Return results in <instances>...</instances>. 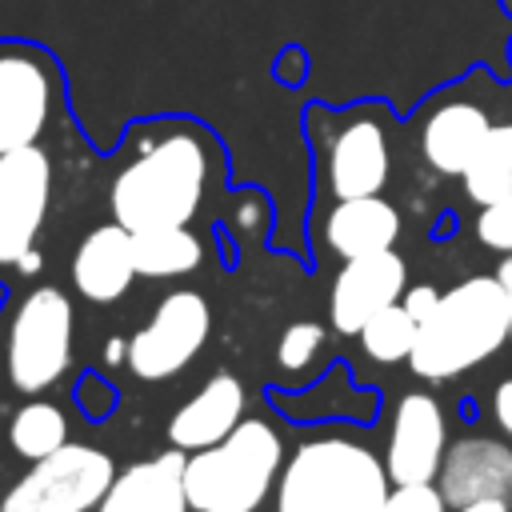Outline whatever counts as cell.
Segmentation results:
<instances>
[{"label": "cell", "mask_w": 512, "mask_h": 512, "mask_svg": "<svg viewBox=\"0 0 512 512\" xmlns=\"http://www.w3.org/2000/svg\"><path fill=\"white\" fill-rule=\"evenodd\" d=\"M380 512H452L436 484H392Z\"/></svg>", "instance_id": "d4e9b609"}, {"label": "cell", "mask_w": 512, "mask_h": 512, "mask_svg": "<svg viewBox=\"0 0 512 512\" xmlns=\"http://www.w3.org/2000/svg\"><path fill=\"white\" fill-rule=\"evenodd\" d=\"M220 144L196 120H140L128 128L108 184L112 220L128 232L192 224L220 180Z\"/></svg>", "instance_id": "6da1fadb"}, {"label": "cell", "mask_w": 512, "mask_h": 512, "mask_svg": "<svg viewBox=\"0 0 512 512\" xmlns=\"http://www.w3.org/2000/svg\"><path fill=\"white\" fill-rule=\"evenodd\" d=\"M392 492L384 456L352 436L300 440L276 476V512H380Z\"/></svg>", "instance_id": "3957f363"}, {"label": "cell", "mask_w": 512, "mask_h": 512, "mask_svg": "<svg viewBox=\"0 0 512 512\" xmlns=\"http://www.w3.org/2000/svg\"><path fill=\"white\" fill-rule=\"evenodd\" d=\"M492 420H496V428L512 440V376L492 388Z\"/></svg>", "instance_id": "83f0119b"}, {"label": "cell", "mask_w": 512, "mask_h": 512, "mask_svg": "<svg viewBox=\"0 0 512 512\" xmlns=\"http://www.w3.org/2000/svg\"><path fill=\"white\" fill-rule=\"evenodd\" d=\"M308 132L316 140L324 188L332 200L384 192L392 176V140L388 112L380 104H356L340 112L308 108Z\"/></svg>", "instance_id": "8992f818"}, {"label": "cell", "mask_w": 512, "mask_h": 512, "mask_svg": "<svg viewBox=\"0 0 512 512\" xmlns=\"http://www.w3.org/2000/svg\"><path fill=\"white\" fill-rule=\"evenodd\" d=\"M116 464L104 448L68 440L28 464V472L0 496V512H96Z\"/></svg>", "instance_id": "ba28073f"}, {"label": "cell", "mask_w": 512, "mask_h": 512, "mask_svg": "<svg viewBox=\"0 0 512 512\" xmlns=\"http://www.w3.org/2000/svg\"><path fill=\"white\" fill-rule=\"evenodd\" d=\"M448 448V420L444 404L432 392H404L392 408L388 440H384V468L392 484H432Z\"/></svg>", "instance_id": "8fae6325"}, {"label": "cell", "mask_w": 512, "mask_h": 512, "mask_svg": "<svg viewBox=\"0 0 512 512\" xmlns=\"http://www.w3.org/2000/svg\"><path fill=\"white\" fill-rule=\"evenodd\" d=\"M448 508L472 500H512V440L464 432L448 440L440 472L432 480Z\"/></svg>", "instance_id": "5bb4252c"}, {"label": "cell", "mask_w": 512, "mask_h": 512, "mask_svg": "<svg viewBox=\"0 0 512 512\" xmlns=\"http://www.w3.org/2000/svg\"><path fill=\"white\" fill-rule=\"evenodd\" d=\"M72 288L92 300V304H112L120 300L132 280H136V260H132V232L124 224H96L84 232V240L72 252Z\"/></svg>", "instance_id": "e0dca14e"}, {"label": "cell", "mask_w": 512, "mask_h": 512, "mask_svg": "<svg viewBox=\"0 0 512 512\" xmlns=\"http://www.w3.org/2000/svg\"><path fill=\"white\" fill-rule=\"evenodd\" d=\"M56 164L44 144L0 152V268H16L52 208Z\"/></svg>", "instance_id": "30bf717a"}, {"label": "cell", "mask_w": 512, "mask_h": 512, "mask_svg": "<svg viewBox=\"0 0 512 512\" xmlns=\"http://www.w3.org/2000/svg\"><path fill=\"white\" fill-rule=\"evenodd\" d=\"M68 116V84L52 48L0 36V152L44 144Z\"/></svg>", "instance_id": "52a82bcc"}, {"label": "cell", "mask_w": 512, "mask_h": 512, "mask_svg": "<svg viewBox=\"0 0 512 512\" xmlns=\"http://www.w3.org/2000/svg\"><path fill=\"white\" fill-rule=\"evenodd\" d=\"M472 232H476V240H480L484 248H492V252H500V256L512 252V188H508L500 200L476 208Z\"/></svg>", "instance_id": "cb8c5ba5"}, {"label": "cell", "mask_w": 512, "mask_h": 512, "mask_svg": "<svg viewBox=\"0 0 512 512\" xmlns=\"http://www.w3.org/2000/svg\"><path fill=\"white\" fill-rule=\"evenodd\" d=\"M500 4H504V12H508V16H512V0H500Z\"/></svg>", "instance_id": "d6a6232c"}, {"label": "cell", "mask_w": 512, "mask_h": 512, "mask_svg": "<svg viewBox=\"0 0 512 512\" xmlns=\"http://www.w3.org/2000/svg\"><path fill=\"white\" fill-rule=\"evenodd\" d=\"M212 332V308L196 288H172L160 296L152 316L128 336V372L136 380H172L184 372Z\"/></svg>", "instance_id": "9c48e42d"}, {"label": "cell", "mask_w": 512, "mask_h": 512, "mask_svg": "<svg viewBox=\"0 0 512 512\" xmlns=\"http://www.w3.org/2000/svg\"><path fill=\"white\" fill-rule=\"evenodd\" d=\"M496 280H500V288H504V304H508V340H512V252L500 256Z\"/></svg>", "instance_id": "f1b7e54d"}, {"label": "cell", "mask_w": 512, "mask_h": 512, "mask_svg": "<svg viewBox=\"0 0 512 512\" xmlns=\"http://www.w3.org/2000/svg\"><path fill=\"white\" fill-rule=\"evenodd\" d=\"M460 184H464V196L476 208L500 200L512 188V116L508 120H492V128L484 132L476 156L460 172Z\"/></svg>", "instance_id": "ffe728a7"}, {"label": "cell", "mask_w": 512, "mask_h": 512, "mask_svg": "<svg viewBox=\"0 0 512 512\" xmlns=\"http://www.w3.org/2000/svg\"><path fill=\"white\" fill-rule=\"evenodd\" d=\"M44 268V256H40V248H28L24 256H20V264H16V272L20 276H36Z\"/></svg>", "instance_id": "1f68e13d"}, {"label": "cell", "mask_w": 512, "mask_h": 512, "mask_svg": "<svg viewBox=\"0 0 512 512\" xmlns=\"http://www.w3.org/2000/svg\"><path fill=\"white\" fill-rule=\"evenodd\" d=\"M284 440L264 416H244L220 444L184 456L192 512H260L284 468Z\"/></svg>", "instance_id": "277c9868"}, {"label": "cell", "mask_w": 512, "mask_h": 512, "mask_svg": "<svg viewBox=\"0 0 512 512\" xmlns=\"http://www.w3.org/2000/svg\"><path fill=\"white\" fill-rule=\"evenodd\" d=\"M204 256H208L204 236L192 224H168V228L132 232L136 276H148V280L188 276V272H196L204 264Z\"/></svg>", "instance_id": "d6986e66"}, {"label": "cell", "mask_w": 512, "mask_h": 512, "mask_svg": "<svg viewBox=\"0 0 512 512\" xmlns=\"http://www.w3.org/2000/svg\"><path fill=\"white\" fill-rule=\"evenodd\" d=\"M400 208L392 200H384V192L372 196H348V200H332V208L324 212V244L340 256H372L384 248H396L400 240Z\"/></svg>", "instance_id": "ac0fdd59"}, {"label": "cell", "mask_w": 512, "mask_h": 512, "mask_svg": "<svg viewBox=\"0 0 512 512\" xmlns=\"http://www.w3.org/2000/svg\"><path fill=\"white\" fill-rule=\"evenodd\" d=\"M248 412V392L240 376L232 372H212L168 420V444L180 452L212 448L220 444Z\"/></svg>", "instance_id": "9a60e30c"}, {"label": "cell", "mask_w": 512, "mask_h": 512, "mask_svg": "<svg viewBox=\"0 0 512 512\" xmlns=\"http://www.w3.org/2000/svg\"><path fill=\"white\" fill-rule=\"evenodd\" d=\"M184 456L180 448H164L160 456L116 468L96 512H192L184 496Z\"/></svg>", "instance_id": "2e32d148"}, {"label": "cell", "mask_w": 512, "mask_h": 512, "mask_svg": "<svg viewBox=\"0 0 512 512\" xmlns=\"http://www.w3.org/2000/svg\"><path fill=\"white\" fill-rule=\"evenodd\" d=\"M76 404H80V412L88 416V420H104L112 408H116V392L100 380V376H80V384H76Z\"/></svg>", "instance_id": "484cf974"}, {"label": "cell", "mask_w": 512, "mask_h": 512, "mask_svg": "<svg viewBox=\"0 0 512 512\" xmlns=\"http://www.w3.org/2000/svg\"><path fill=\"white\" fill-rule=\"evenodd\" d=\"M412 340H416V320L408 316V308L400 300L388 304V308H380L360 328V344H364L368 360H376V364H400V360H408Z\"/></svg>", "instance_id": "7402d4cb"}, {"label": "cell", "mask_w": 512, "mask_h": 512, "mask_svg": "<svg viewBox=\"0 0 512 512\" xmlns=\"http://www.w3.org/2000/svg\"><path fill=\"white\" fill-rule=\"evenodd\" d=\"M472 84L468 76V84L440 92L420 116V156L436 176H460L496 120L492 104L472 96Z\"/></svg>", "instance_id": "7c38bea8"}, {"label": "cell", "mask_w": 512, "mask_h": 512, "mask_svg": "<svg viewBox=\"0 0 512 512\" xmlns=\"http://www.w3.org/2000/svg\"><path fill=\"white\" fill-rule=\"evenodd\" d=\"M452 512H512V500H472V504H460Z\"/></svg>", "instance_id": "4dcf8cb0"}, {"label": "cell", "mask_w": 512, "mask_h": 512, "mask_svg": "<svg viewBox=\"0 0 512 512\" xmlns=\"http://www.w3.org/2000/svg\"><path fill=\"white\" fill-rule=\"evenodd\" d=\"M72 344H76V312L68 292L56 284L28 288L4 320L0 352H4L8 384L24 396L48 392L72 368Z\"/></svg>", "instance_id": "5b68a950"}, {"label": "cell", "mask_w": 512, "mask_h": 512, "mask_svg": "<svg viewBox=\"0 0 512 512\" xmlns=\"http://www.w3.org/2000/svg\"><path fill=\"white\" fill-rule=\"evenodd\" d=\"M324 348V324L316 320H292L276 340V364L284 372H304Z\"/></svg>", "instance_id": "603a6c76"}, {"label": "cell", "mask_w": 512, "mask_h": 512, "mask_svg": "<svg viewBox=\"0 0 512 512\" xmlns=\"http://www.w3.org/2000/svg\"><path fill=\"white\" fill-rule=\"evenodd\" d=\"M508 344V304L504 288L492 276H464L448 292H440L436 308L416 324V340L408 352V368L428 380H456L476 364L492 360Z\"/></svg>", "instance_id": "7a4b0ae2"}, {"label": "cell", "mask_w": 512, "mask_h": 512, "mask_svg": "<svg viewBox=\"0 0 512 512\" xmlns=\"http://www.w3.org/2000/svg\"><path fill=\"white\" fill-rule=\"evenodd\" d=\"M408 288V264L396 248L352 256L340 264L328 292V320L340 336H360V328L388 304H396Z\"/></svg>", "instance_id": "4fadbf2b"}, {"label": "cell", "mask_w": 512, "mask_h": 512, "mask_svg": "<svg viewBox=\"0 0 512 512\" xmlns=\"http://www.w3.org/2000/svg\"><path fill=\"white\" fill-rule=\"evenodd\" d=\"M60 444H68V416L56 400H44V396H32L24 400L12 420H8V448L16 456H24L28 464L56 452Z\"/></svg>", "instance_id": "44dd1931"}, {"label": "cell", "mask_w": 512, "mask_h": 512, "mask_svg": "<svg viewBox=\"0 0 512 512\" xmlns=\"http://www.w3.org/2000/svg\"><path fill=\"white\" fill-rule=\"evenodd\" d=\"M436 300H440V288H436V284H408L404 296H400V304L408 308V316H412L416 324L436 308Z\"/></svg>", "instance_id": "4316f807"}, {"label": "cell", "mask_w": 512, "mask_h": 512, "mask_svg": "<svg viewBox=\"0 0 512 512\" xmlns=\"http://www.w3.org/2000/svg\"><path fill=\"white\" fill-rule=\"evenodd\" d=\"M124 360H128V340H124V336H108V340H104V364L116 368V364H124Z\"/></svg>", "instance_id": "f546056e"}]
</instances>
